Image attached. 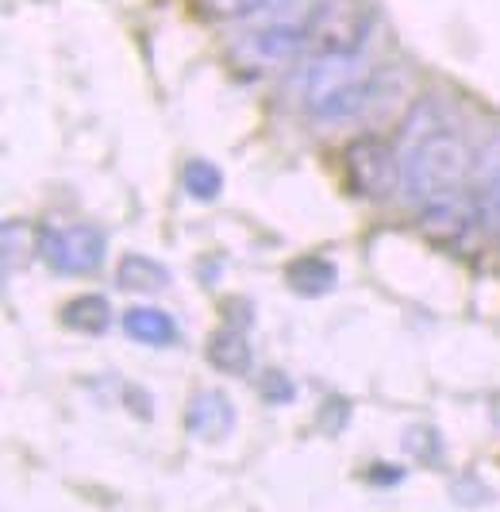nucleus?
<instances>
[{"mask_svg": "<svg viewBox=\"0 0 500 512\" xmlns=\"http://www.w3.org/2000/svg\"><path fill=\"white\" fill-rule=\"evenodd\" d=\"M400 185L416 205L462 193L474 174V147L454 131L435 101H420L400 131Z\"/></svg>", "mask_w": 500, "mask_h": 512, "instance_id": "1", "label": "nucleus"}, {"mask_svg": "<svg viewBox=\"0 0 500 512\" xmlns=\"http://www.w3.org/2000/svg\"><path fill=\"white\" fill-rule=\"evenodd\" d=\"M374 74L354 54H320L304 77V104L320 120H354L366 112Z\"/></svg>", "mask_w": 500, "mask_h": 512, "instance_id": "2", "label": "nucleus"}, {"mask_svg": "<svg viewBox=\"0 0 500 512\" xmlns=\"http://www.w3.org/2000/svg\"><path fill=\"white\" fill-rule=\"evenodd\" d=\"M300 31L316 54H358L370 35V8L362 0H316Z\"/></svg>", "mask_w": 500, "mask_h": 512, "instance_id": "3", "label": "nucleus"}, {"mask_svg": "<svg viewBox=\"0 0 500 512\" xmlns=\"http://www.w3.org/2000/svg\"><path fill=\"white\" fill-rule=\"evenodd\" d=\"M343 170H347L350 189L366 201H385L393 197L400 185V154L377 139V135H362L343 151Z\"/></svg>", "mask_w": 500, "mask_h": 512, "instance_id": "4", "label": "nucleus"}, {"mask_svg": "<svg viewBox=\"0 0 500 512\" xmlns=\"http://www.w3.org/2000/svg\"><path fill=\"white\" fill-rule=\"evenodd\" d=\"M39 251L58 274H93L104 262V235L89 224L81 228H47Z\"/></svg>", "mask_w": 500, "mask_h": 512, "instance_id": "5", "label": "nucleus"}, {"mask_svg": "<svg viewBox=\"0 0 500 512\" xmlns=\"http://www.w3.org/2000/svg\"><path fill=\"white\" fill-rule=\"evenodd\" d=\"M300 43H304V31H297V27H258L235 43L231 58L247 74H274L285 62H293Z\"/></svg>", "mask_w": 500, "mask_h": 512, "instance_id": "6", "label": "nucleus"}, {"mask_svg": "<svg viewBox=\"0 0 500 512\" xmlns=\"http://www.w3.org/2000/svg\"><path fill=\"white\" fill-rule=\"evenodd\" d=\"M420 228L435 243H462V235L474 228V208L466 205L458 193L439 197V201H427L424 212H420Z\"/></svg>", "mask_w": 500, "mask_h": 512, "instance_id": "7", "label": "nucleus"}, {"mask_svg": "<svg viewBox=\"0 0 500 512\" xmlns=\"http://www.w3.org/2000/svg\"><path fill=\"white\" fill-rule=\"evenodd\" d=\"M185 428L197 439H224L231 428H235V409L224 393L208 389V393H197L193 405L185 412Z\"/></svg>", "mask_w": 500, "mask_h": 512, "instance_id": "8", "label": "nucleus"}, {"mask_svg": "<svg viewBox=\"0 0 500 512\" xmlns=\"http://www.w3.org/2000/svg\"><path fill=\"white\" fill-rule=\"evenodd\" d=\"M124 332L135 343H147V347H170V343H177V324L162 308H131L124 316Z\"/></svg>", "mask_w": 500, "mask_h": 512, "instance_id": "9", "label": "nucleus"}, {"mask_svg": "<svg viewBox=\"0 0 500 512\" xmlns=\"http://www.w3.org/2000/svg\"><path fill=\"white\" fill-rule=\"evenodd\" d=\"M62 324L81 335H104L112 328V308L100 293H85V297H74L62 308Z\"/></svg>", "mask_w": 500, "mask_h": 512, "instance_id": "10", "label": "nucleus"}, {"mask_svg": "<svg viewBox=\"0 0 500 512\" xmlns=\"http://www.w3.org/2000/svg\"><path fill=\"white\" fill-rule=\"evenodd\" d=\"M116 278H120V289H127V293H158V289L170 285L166 266L143 255H127L116 270Z\"/></svg>", "mask_w": 500, "mask_h": 512, "instance_id": "11", "label": "nucleus"}, {"mask_svg": "<svg viewBox=\"0 0 500 512\" xmlns=\"http://www.w3.org/2000/svg\"><path fill=\"white\" fill-rule=\"evenodd\" d=\"M208 362L224 374H247L250 370V343L243 339V332H216L208 339Z\"/></svg>", "mask_w": 500, "mask_h": 512, "instance_id": "12", "label": "nucleus"}, {"mask_svg": "<svg viewBox=\"0 0 500 512\" xmlns=\"http://www.w3.org/2000/svg\"><path fill=\"white\" fill-rule=\"evenodd\" d=\"M289 289L300 297H320L327 289H335V266L327 258H297L289 266Z\"/></svg>", "mask_w": 500, "mask_h": 512, "instance_id": "13", "label": "nucleus"}, {"mask_svg": "<svg viewBox=\"0 0 500 512\" xmlns=\"http://www.w3.org/2000/svg\"><path fill=\"white\" fill-rule=\"evenodd\" d=\"M477 216H481L485 228L500 239V139L485 151V185H481Z\"/></svg>", "mask_w": 500, "mask_h": 512, "instance_id": "14", "label": "nucleus"}, {"mask_svg": "<svg viewBox=\"0 0 500 512\" xmlns=\"http://www.w3.org/2000/svg\"><path fill=\"white\" fill-rule=\"evenodd\" d=\"M35 228L27 220H4V274H16L20 266H27V258L39 251Z\"/></svg>", "mask_w": 500, "mask_h": 512, "instance_id": "15", "label": "nucleus"}, {"mask_svg": "<svg viewBox=\"0 0 500 512\" xmlns=\"http://www.w3.org/2000/svg\"><path fill=\"white\" fill-rule=\"evenodd\" d=\"M181 185L189 189V197H197V201H216L220 197V189H224V174L212 166V162H189L185 166V174H181Z\"/></svg>", "mask_w": 500, "mask_h": 512, "instance_id": "16", "label": "nucleus"}, {"mask_svg": "<svg viewBox=\"0 0 500 512\" xmlns=\"http://www.w3.org/2000/svg\"><path fill=\"white\" fill-rule=\"evenodd\" d=\"M266 4H274V0H200V8L208 16H216V20H239V16L266 8Z\"/></svg>", "mask_w": 500, "mask_h": 512, "instance_id": "17", "label": "nucleus"}, {"mask_svg": "<svg viewBox=\"0 0 500 512\" xmlns=\"http://www.w3.org/2000/svg\"><path fill=\"white\" fill-rule=\"evenodd\" d=\"M404 451H408V455H420V459H427V462H435L439 459V436H435L431 428H408Z\"/></svg>", "mask_w": 500, "mask_h": 512, "instance_id": "18", "label": "nucleus"}, {"mask_svg": "<svg viewBox=\"0 0 500 512\" xmlns=\"http://www.w3.org/2000/svg\"><path fill=\"white\" fill-rule=\"evenodd\" d=\"M262 397L274 401V405H285V401H293V382H289L281 370H266V378H262Z\"/></svg>", "mask_w": 500, "mask_h": 512, "instance_id": "19", "label": "nucleus"}]
</instances>
